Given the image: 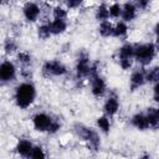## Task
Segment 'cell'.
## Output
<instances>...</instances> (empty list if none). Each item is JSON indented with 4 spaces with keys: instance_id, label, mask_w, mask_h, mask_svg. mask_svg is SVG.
<instances>
[{
    "instance_id": "5b68a950",
    "label": "cell",
    "mask_w": 159,
    "mask_h": 159,
    "mask_svg": "<svg viewBox=\"0 0 159 159\" xmlns=\"http://www.w3.org/2000/svg\"><path fill=\"white\" fill-rule=\"evenodd\" d=\"M134 51H135V46L128 42L122 45L120 48L118 50V61H119V66L123 70H129L132 67Z\"/></svg>"
},
{
    "instance_id": "836d02e7",
    "label": "cell",
    "mask_w": 159,
    "mask_h": 159,
    "mask_svg": "<svg viewBox=\"0 0 159 159\" xmlns=\"http://www.w3.org/2000/svg\"><path fill=\"white\" fill-rule=\"evenodd\" d=\"M139 159H150V155L149 154H143L142 157H139Z\"/></svg>"
},
{
    "instance_id": "e0dca14e",
    "label": "cell",
    "mask_w": 159,
    "mask_h": 159,
    "mask_svg": "<svg viewBox=\"0 0 159 159\" xmlns=\"http://www.w3.org/2000/svg\"><path fill=\"white\" fill-rule=\"evenodd\" d=\"M48 26H50L52 35H60V34H63L66 31L67 22L62 19H53L51 22H48Z\"/></svg>"
},
{
    "instance_id": "d6a6232c",
    "label": "cell",
    "mask_w": 159,
    "mask_h": 159,
    "mask_svg": "<svg viewBox=\"0 0 159 159\" xmlns=\"http://www.w3.org/2000/svg\"><path fill=\"white\" fill-rule=\"evenodd\" d=\"M135 6H137V9L144 10V9H147L149 6V1H147V0H139V1L135 2Z\"/></svg>"
},
{
    "instance_id": "2e32d148",
    "label": "cell",
    "mask_w": 159,
    "mask_h": 159,
    "mask_svg": "<svg viewBox=\"0 0 159 159\" xmlns=\"http://www.w3.org/2000/svg\"><path fill=\"white\" fill-rule=\"evenodd\" d=\"M130 122L139 130H145L149 128V123H148V118H147L145 113H135L132 117Z\"/></svg>"
},
{
    "instance_id": "8992f818",
    "label": "cell",
    "mask_w": 159,
    "mask_h": 159,
    "mask_svg": "<svg viewBox=\"0 0 159 159\" xmlns=\"http://www.w3.org/2000/svg\"><path fill=\"white\" fill-rule=\"evenodd\" d=\"M42 73L45 77H53V76H63L67 73V67L58 60L46 61L42 66Z\"/></svg>"
},
{
    "instance_id": "52a82bcc",
    "label": "cell",
    "mask_w": 159,
    "mask_h": 159,
    "mask_svg": "<svg viewBox=\"0 0 159 159\" xmlns=\"http://www.w3.org/2000/svg\"><path fill=\"white\" fill-rule=\"evenodd\" d=\"M16 77V67L10 60H4L0 65V81L1 83H9Z\"/></svg>"
},
{
    "instance_id": "ba28073f",
    "label": "cell",
    "mask_w": 159,
    "mask_h": 159,
    "mask_svg": "<svg viewBox=\"0 0 159 159\" xmlns=\"http://www.w3.org/2000/svg\"><path fill=\"white\" fill-rule=\"evenodd\" d=\"M53 122V118L46 113H36L34 117H32V124H34V128L39 132H48L51 124Z\"/></svg>"
},
{
    "instance_id": "7402d4cb",
    "label": "cell",
    "mask_w": 159,
    "mask_h": 159,
    "mask_svg": "<svg viewBox=\"0 0 159 159\" xmlns=\"http://www.w3.org/2000/svg\"><path fill=\"white\" fill-rule=\"evenodd\" d=\"M97 127L99 128V130H102L103 133H108L109 129H111V122H109V117H107L106 114L104 116H101L97 118Z\"/></svg>"
},
{
    "instance_id": "603a6c76",
    "label": "cell",
    "mask_w": 159,
    "mask_h": 159,
    "mask_svg": "<svg viewBox=\"0 0 159 159\" xmlns=\"http://www.w3.org/2000/svg\"><path fill=\"white\" fill-rule=\"evenodd\" d=\"M16 58H17V62H19L24 68H27V67L30 66V63H31V55H30L29 52L21 51V52L17 53Z\"/></svg>"
},
{
    "instance_id": "30bf717a",
    "label": "cell",
    "mask_w": 159,
    "mask_h": 159,
    "mask_svg": "<svg viewBox=\"0 0 159 159\" xmlns=\"http://www.w3.org/2000/svg\"><path fill=\"white\" fill-rule=\"evenodd\" d=\"M89 82H91V92L94 97L99 98V97L104 96V93L107 91V84H106V81L103 80V77H101L99 75L93 76L89 78Z\"/></svg>"
},
{
    "instance_id": "6da1fadb",
    "label": "cell",
    "mask_w": 159,
    "mask_h": 159,
    "mask_svg": "<svg viewBox=\"0 0 159 159\" xmlns=\"http://www.w3.org/2000/svg\"><path fill=\"white\" fill-rule=\"evenodd\" d=\"M36 98V87L31 82H21L15 87L14 101L16 106L21 109L30 107Z\"/></svg>"
},
{
    "instance_id": "5bb4252c",
    "label": "cell",
    "mask_w": 159,
    "mask_h": 159,
    "mask_svg": "<svg viewBox=\"0 0 159 159\" xmlns=\"http://www.w3.org/2000/svg\"><path fill=\"white\" fill-rule=\"evenodd\" d=\"M137 10L138 9H137L134 2H124L122 5V15H120L123 22L132 21L137 15Z\"/></svg>"
},
{
    "instance_id": "3957f363",
    "label": "cell",
    "mask_w": 159,
    "mask_h": 159,
    "mask_svg": "<svg viewBox=\"0 0 159 159\" xmlns=\"http://www.w3.org/2000/svg\"><path fill=\"white\" fill-rule=\"evenodd\" d=\"M155 52H157V47L153 42H145V43L137 45L135 51H134V60L139 65L147 66L154 58Z\"/></svg>"
},
{
    "instance_id": "9c48e42d",
    "label": "cell",
    "mask_w": 159,
    "mask_h": 159,
    "mask_svg": "<svg viewBox=\"0 0 159 159\" xmlns=\"http://www.w3.org/2000/svg\"><path fill=\"white\" fill-rule=\"evenodd\" d=\"M22 14H24V17L26 19V21H29V22H35V21L39 19L40 14H41V7H40V5L36 4V2L29 1V2H26V4L24 5V7H22Z\"/></svg>"
},
{
    "instance_id": "8fae6325",
    "label": "cell",
    "mask_w": 159,
    "mask_h": 159,
    "mask_svg": "<svg viewBox=\"0 0 159 159\" xmlns=\"http://www.w3.org/2000/svg\"><path fill=\"white\" fill-rule=\"evenodd\" d=\"M145 70L144 68H135L129 78V87L130 91H137L145 83Z\"/></svg>"
},
{
    "instance_id": "4dcf8cb0",
    "label": "cell",
    "mask_w": 159,
    "mask_h": 159,
    "mask_svg": "<svg viewBox=\"0 0 159 159\" xmlns=\"http://www.w3.org/2000/svg\"><path fill=\"white\" fill-rule=\"evenodd\" d=\"M154 34H155V37H157L154 45L157 47V51H159V22H157L155 26H154Z\"/></svg>"
},
{
    "instance_id": "4fadbf2b",
    "label": "cell",
    "mask_w": 159,
    "mask_h": 159,
    "mask_svg": "<svg viewBox=\"0 0 159 159\" xmlns=\"http://www.w3.org/2000/svg\"><path fill=\"white\" fill-rule=\"evenodd\" d=\"M34 149V144L29 140V139H20L15 147V150L16 153L22 157V158H29L30 159V155H31V152Z\"/></svg>"
},
{
    "instance_id": "44dd1931",
    "label": "cell",
    "mask_w": 159,
    "mask_h": 159,
    "mask_svg": "<svg viewBox=\"0 0 159 159\" xmlns=\"http://www.w3.org/2000/svg\"><path fill=\"white\" fill-rule=\"evenodd\" d=\"M127 32H128V26L125 22L119 21L114 25V29H113V36L114 37H119V39L124 37L127 35Z\"/></svg>"
},
{
    "instance_id": "4316f807",
    "label": "cell",
    "mask_w": 159,
    "mask_h": 159,
    "mask_svg": "<svg viewBox=\"0 0 159 159\" xmlns=\"http://www.w3.org/2000/svg\"><path fill=\"white\" fill-rule=\"evenodd\" d=\"M30 159H46L45 152L40 145H34V149L31 152Z\"/></svg>"
},
{
    "instance_id": "83f0119b",
    "label": "cell",
    "mask_w": 159,
    "mask_h": 159,
    "mask_svg": "<svg viewBox=\"0 0 159 159\" xmlns=\"http://www.w3.org/2000/svg\"><path fill=\"white\" fill-rule=\"evenodd\" d=\"M52 15H53V19H62V20H66V17H67V10L63 9L62 6H56V7H53V10H52Z\"/></svg>"
},
{
    "instance_id": "7a4b0ae2",
    "label": "cell",
    "mask_w": 159,
    "mask_h": 159,
    "mask_svg": "<svg viewBox=\"0 0 159 159\" xmlns=\"http://www.w3.org/2000/svg\"><path fill=\"white\" fill-rule=\"evenodd\" d=\"M73 132L80 139L84 140L92 150L94 152L98 150L101 145V139H99V134L93 128L86 127L84 124H81V123H76L73 124Z\"/></svg>"
},
{
    "instance_id": "7c38bea8",
    "label": "cell",
    "mask_w": 159,
    "mask_h": 159,
    "mask_svg": "<svg viewBox=\"0 0 159 159\" xmlns=\"http://www.w3.org/2000/svg\"><path fill=\"white\" fill-rule=\"evenodd\" d=\"M118 109H119L118 96L114 92H112L107 97V99H106V102L103 104V112H104V114L107 117H112V116H114L118 112Z\"/></svg>"
},
{
    "instance_id": "cb8c5ba5",
    "label": "cell",
    "mask_w": 159,
    "mask_h": 159,
    "mask_svg": "<svg viewBox=\"0 0 159 159\" xmlns=\"http://www.w3.org/2000/svg\"><path fill=\"white\" fill-rule=\"evenodd\" d=\"M51 30H50V26L48 24H43L41 26L37 27V36L40 40H47L50 36H51Z\"/></svg>"
},
{
    "instance_id": "484cf974",
    "label": "cell",
    "mask_w": 159,
    "mask_h": 159,
    "mask_svg": "<svg viewBox=\"0 0 159 159\" xmlns=\"http://www.w3.org/2000/svg\"><path fill=\"white\" fill-rule=\"evenodd\" d=\"M122 15V5H119L118 2H114L109 6V17L117 19Z\"/></svg>"
},
{
    "instance_id": "1f68e13d",
    "label": "cell",
    "mask_w": 159,
    "mask_h": 159,
    "mask_svg": "<svg viewBox=\"0 0 159 159\" xmlns=\"http://www.w3.org/2000/svg\"><path fill=\"white\" fill-rule=\"evenodd\" d=\"M153 99L155 102H159V82L155 83L153 87Z\"/></svg>"
},
{
    "instance_id": "f546056e",
    "label": "cell",
    "mask_w": 159,
    "mask_h": 159,
    "mask_svg": "<svg viewBox=\"0 0 159 159\" xmlns=\"http://www.w3.org/2000/svg\"><path fill=\"white\" fill-rule=\"evenodd\" d=\"M81 4H82L81 0H70V1H66V6H67L68 9H76V7H78Z\"/></svg>"
},
{
    "instance_id": "ac0fdd59",
    "label": "cell",
    "mask_w": 159,
    "mask_h": 159,
    "mask_svg": "<svg viewBox=\"0 0 159 159\" xmlns=\"http://www.w3.org/2000/svg\"><path fill=\"white\" fill-rule=\"evenodd\" d=\"M94 16H96V19H97L98 21H101V22L108 21V19H109V6H107L106 2H102V4L97 7Z\"/></svg>"
},
{
    "instance_id": "9a60e30c",
    "label": "cell",
    "mask_w": 159,
    "mask_h": 159,
    "mask_svg": "<svg viewBox=\"0 0 159 159\" xmlns=\"http://www.w3.org/2000/svg\"><path fill=\"white\" fill-rule=\"evenodd\" d=\"M145 116L148 118L149 128L158 129L159 128V108H157V107H149V108H147Z\"/></svg>"
},
{
    "instance_id": "f1b7e54d",
    "label": "cell",
    "mask_w": 159,
    "mask_h": 159,
    "mask_svg": "<svg viewBox=\"0 0 159 159\" xmlns=\"http://www.w3.org/2000/svg\"><path fill=\"white\" fill-rule=\"evenodd\" d=\"M60 127H61V123H60L57 119H53V122H52V124H51V127H50V129H48L47 133H50V134H55V133L60 129Z\"/></svg>"
},
{
    "instance_id": "d6986e66",
    "label": "cell",
    "mask_w": 159,
    "mask_h": 159,
    "mask_svg": "<svg viewBox=\"0 0 159 159\" xmlns=\"http://www.w3.org/2000/svg\"><path fill=\"white\" fill-rule=\"evenodd\" d=\"M145 81L154 84L159 82V66H154L149 70H145Z\"/></svg>"
},
{
    "instance_id": "d4e9b609",
    "label": "cell",
    "mask_w": 159,
    "mask_h": 159,
    "mask_svg": "<svg viewBox=\"0 0 159 159\" xmlns=\"http://www.w3.org/2000/svg\"><path fill=\"white\" fill-rule=\"evenodd\" d=\"M4 50L6 53H14L16 50H17V42L15 39H11V37H7L4 42Z\"/></svg>"
},
{
    "instance_id": "ffe728a7",
    "label": "cell",
    "mask_w": 159,
    "mask_h": 159,
    "mask_svg": "<svg viewBox=\"0 0 159 159\" xmlns=\"http://www.w3.org/2000/svg\"><path fill=\"white\" fill-rule=\"evenodd\" d=\"M113 29L114 26L109 21H103L98 26V32L103 37H109V36H113Z\"/></svg>"
},
{
    "instance_id": "277c9868",
    "label": "cell",
    "mask_w": 159,
    "mask_h": 159,
    "mask_svg": "<svg viewBox=\"0 0 159 159\" xmlns=\"http://www.w3.org/2000/svg\"><path fill=\"white\" fill-rule=\"evenodd\" d=\"M91 67H92V63L89 61L88 52L87 51H81L77 56V62H76V76H77V78L78 80L89 78Z\"/></svg>"
}]
</instances>
